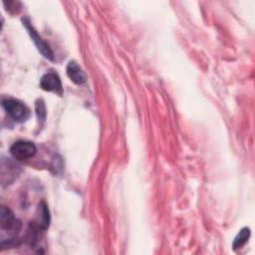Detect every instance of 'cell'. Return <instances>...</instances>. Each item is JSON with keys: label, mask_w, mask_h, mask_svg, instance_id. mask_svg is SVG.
Segmentation results:
<instances>
[{"label": "cell", "mask_w": 255, "mask_h": 255, "mask_svg": "<svg viewBox=\"0 0 255 255\" xmlns=\"http://www.w3.org/2000/svg\"><path fill=\"white\" fill-rule=\"evenodd\" d=\"M0 224H1L2 232L7 231L9 233V238L7 239V245L9 246L15 243V239H17L16 235L21 229V222L14 216L13 212L5 206L1 208Z\"/></svg>", "instance_id": "obj_1"}, {"label": "cell", "mask_w": 255, "mask_h": 255, "mask_svg": "<svg viewBox=\"0 0 255 255\" xmlns=\"http://www.w3.org/2000/svg\"><path fill=\"white\" fill-rule=\"evenodd\" d=\"M2 107L6 111L7 115L17 123L25 122L30 116L29 109L23 103L15 99L3 100Z\"/></svg>", "instance_id": "obj_2"}, {"label": "cell", "mask_w": 255, "mask_h": 255, "mask_svg": "<svg viewBox=\"0 0 255 255\" xmlns=\"http://www.w3.org/2000/svg\"><path fill=\"white\" fill-rule=\"evenodd\" d=\"M37 152L36 145L27 140H18L10 147V153L17 160H26L35 155Z\"/></svg>", "instance_id": "obj_3"}, {"label": "cell", "mask_w": 255, "mask_h": 255, "mask_svg": "<svg viewBox=\"0 0 255 255\" xmlns=\"http://www.w3.org/2000/svg\"><path fill=\"white\" fill-rule=\"evenodd\" d=\"M23 24L25 26V28L27 29L32 41L34 42L35 46L37 47L38 51L48 60L53 61L54 60V54L50 48V46L42 39L41 36H39V34L37 33V31L34 29V27L31 25L30 21L28 19H23Z\"/></svg>", "instance_id": "obj_4"}, {"label": "cell", "mask_w": 255, "mask_h": 255, "mask_svg": "<svg viewBox=\"0 0 255 255\" xmlns=\"http://www.w3.org/2000/svg\"><path fill=\"white\" fill-rule=\"evenodd\" d=\"M40 87L46 92H53L58 95L63 94V87L58 74L49 72L42 76L40 80Z\"/></svg>", "instance_id": "obj_5"}, {"label": "cell", "mask_w": 255, "mask_h": 255, "mask_svg": "<svg viewBox=\"0 0 255 255\" xmlns=\"http://www.w3.org/2000/svg\"><path fill=\"white\" fill-rule=\"evenodd\" d=\"M67 75L70 78V80L76 85H83L87 80L85 72L75 61L69 62L67 66Z\"/></svg>", "instance_id": "obj_6"}, {"label": "cell", "mask_w": 255, "mask_h": 255, "mask_svg": "<svg viewBox=\"0 0 255 255\" xmlns=\"http://www.w3.org/2000/svg\"><path fill=\"white\" fill-rule=\"evenodd\" d=\"M250 236V229L248 227H244L242 228L239 233L237 234V236L235 237L233 243H232V246H233V249L236 250V249H239L241 248L247 241H248V238Z\"/></svg>", "instance_id": "obj_7"}, {"label": "cell", "mask_w": 255, "mask_h": 255, "mask_svg": "<svg viewBox=\"0 0 255 255\" xmlns=\"http://www.w3.org/2000/svg\"><path fill=\"white\" fill-rule=\"evenodd\" d=\"M36 114L39 121H44L46 118V109L44 102L42 100H38L36 102Z\"/></svg>", "instance_id": "obj_8"}]
</instances>
